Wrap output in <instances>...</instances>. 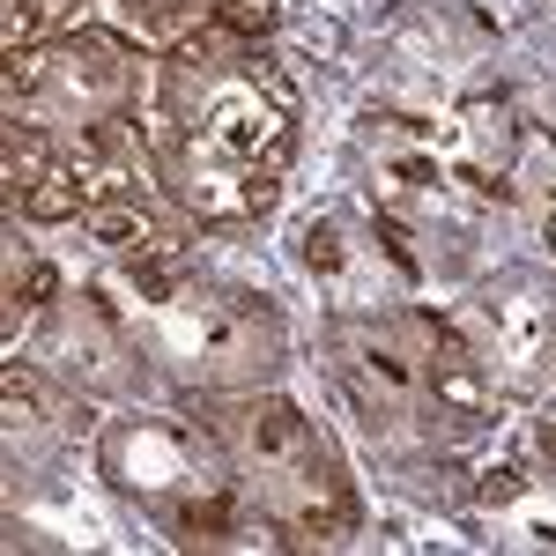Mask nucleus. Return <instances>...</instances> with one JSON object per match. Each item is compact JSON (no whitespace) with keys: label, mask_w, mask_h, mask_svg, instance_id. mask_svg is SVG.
<instances>
[{"label":"nucleus","mask_w":556,"mask_h":556,"mask_svg":"<svg viewBox=\"0 0 556 556\" xmlns=\"http://www.w3.org/2000/svg\"><path fill=\"white\" fill-rule=\"evenodd\" d=\"M127 75H134L127 45L104 38V30H60V38H45V45L8 52V97H15V104H23V97H45V89L112 104V97L127 89Z\"/></svg>","instance_id":"nucleus-1"},{"label":"nucleus","mask_w":556,"mask_h":556,"mask_svg":"<svg viewBox=\"0 0 556 556\" xmlns=\"http://www.w3.org/2000/svg\"><path fill=\"white\" fill-rule=\"evenodd\" d=\"M290 112H298V104H282V97H267V89H253L238 75V83H223L208 97V112L193 119V141L215 149V156H230V164H267V172H282V156H290V141H298Z\"/></svg>","instance_id":"nucleus-2"},{"label":"nucleus","mask_w":556,"mask_h":556,"mask_svg":"<svg viewBox=\"0 0 556 556\" xmlns=\"http://www.w3.org/2000/svg\"><path fill=\"white\" fill-rule=\"evenodd\" d=\"M334 371L342 386L356 393V408H364V424L379 430L393 424L401 408H408V393H416V356L401 349V327H364V319H349L342 334H334Z\"/></svg>","instance_id":"nucleus-3"},{"label":"nucleus","mask_w":556,"mask_h":556,"mask_svg":"<svg viewBox=\"0 0 556 556\" xmlns=\"http://www.w3.org/2000/svg\"><path fill=\"white\" fill-rule=\"evenodd\" d=\"M238 497L215 482V490H193V497H178L172 505V534L186 542V549H223L230 534H238Z\"/></svg>","instance_id":"nucleus-4"},{"label":"nucleus","mask_w":556,"mask_h":556,"mask_svg":"<svg viewBox=\"0 0 556 556\" xmlns=\"http://www.w3.org/2000/svg\"><path fill=\"white\" fill-rule=\"evenodd\" d=\"M75 8H83V0H8V52L60 38V30L75 23Z\"/></svg>","instance_id":"nucleus-5"},{"label":"nucleus","mask_w":556,"mask_h":556,"mask_svg":"<svg viewBox=\"0 0 556 556\" xmlns=\"http://www.w3.org/2000/svg\"><path fill=\"white\" fill-rule=\"evenodd\" d=\"M23 215H30V223H67V215H89V193H83V178H75V172H60V164H52V172H45L38 186L23 193Z\"/></svg>","instance_id":"nucleus-6"},{"label":"nucleus","mask_w":556,"mask_h":556,"mask_svg":"<svg viewBox=\"0 0 556 556\" xmlns=\"http://www.w3.org/2000/svg\"><path fill=\"white\" fill-rule=\"evenodd\" d=\"M0 393H8V416H15V424H52V416H75V408H67V401H52V393H45V379H38V371H23V364H8V371H0Z\"/></svg>","instance_id":"nucleus-7"},{"label":"nucleus","mask_w":556,"mask_h":556,"mask_svg":"<svg viewBox=\"0 0 556 556\" xmlns=\"http://www.w3.org/2000/svg\"><path fill=\"white\" fill-rule=\"evenodd\" d=\"M8 298L23 304V312H45V304H60V275H52L45 260H15V275H8Z\"/></svg>","instance_id":"nucleus-8"},{"label":"nucleus","mask_w":556,"mask_h":556,"mask_svg":"<svg viewBox=\"0 0 556 556\" xmlns=\"http://www.w3.org/2000/svg\"><path fill=\"white\" fill-rule=\"evenodd\" d=\"M208 15L223 30H238V38H260L275 23V0H208Z\"/></svg>","instance_id":"nucleus-9"},{"label":"nucleus","mask_w":556,"mask_h":556,"mask_svg":"<svg viewBox=\"0 0 556 556\" xmlns=\"http://www.w3.org/2000/svg\"><path fill=\"white\" fill-rule=\"evenodd\" d=\"M134 15H149V23H164V30H193V23H201V15H208V0H127Z\"/></svg>","instance_id":"nucleus-10"},{"label":"nucleus","mask_w":556,"mask_h":556,"mask_svg":"<svg viewBox=\"0 0 556 556\" xmlns=\"http://www.w3.org/2000/svg\"><path fill=\"white\" fill-rule=\"evenodd\" d=\"M304 267H319V275H342V238H334L327 223H312V230H304Z\"/></svg>","instance_id":"nucleus-11"},{"label":"nucleus","mask_w":556,"mask_h":556,"mask_svg":"<svg viewBox=\"0 0 556 556\" xmlns=\"http://www.w3.org/2000/svg\"><path fill=\"white\" fill-rule=\"evenodd\" d=\"M475 497H482V505H513V497H519V475H482V482H475Z\"/></svg>","instance_id":"nucleus-12"},{"label":"nucleus","mask_w":556,"mask_h":556,"mask_svg":"<svg viewBox=\"0 0 556 556\" xmlns=\"http://www.w3.org/2000/svg\"><path fill=\"white\" fill-rule=\"evenodd\" d=\"M379 245L393 253V267H401V275H416V253H408V238H401V223H379Z\"/></svg>","instance_id":"nucleus-13"},{"label":"nucleus","mask_w":556,"mask_h":556,"mask_svg":"<svg viewBox=\"0 0 556 556\" xmlns=\"http://www.w3.org/2000/svg\"><path fill=\"white\" fill-rule=\"evenodd\" d=\"M542 453H549V460H556V424H549V430H542Z\"/></svg>","instance_id":"nucleus-14"}]
</instances>
